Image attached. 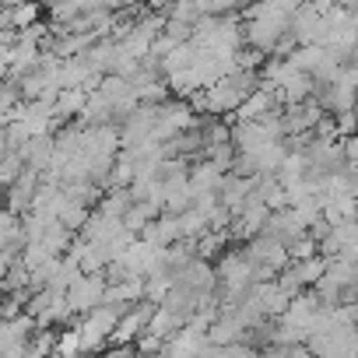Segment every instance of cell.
Masks as SVG:
<instances>
[{"label": "cell", "instance_id": "cell-1", "mask_svg": "<svg viewBox=\"0 0 358 358\" xmlns=\"http://www.w3.org/2000/svg\"><path fill=\"white\" fill-rule=\"evenodd\" d=\"M106 295H109V278H106V274H85V278L67 292V302H71L74 316L85 320L88 313H95V309L106 306Z\"/></svg>", "mask_w": 358, "mask_h": 358}]
</instances>
